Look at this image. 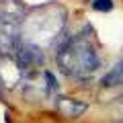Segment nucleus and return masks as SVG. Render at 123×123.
<instances>
[{"instance_id": "obj_1", "label": "nucleus", "mask_w": 123, "mask_h": 123, "mask_svg": "<svg viewBox=\"0 0 123 123\" xmlns=\"http://www.w3.org/2000/svg\"><path fill=\"white\" fill-rule=\"evenodd\" d=\"M55 64L62 74L76 80L90 78L101 68V53L86 35H74L66 39L55 51Z\"/></svg>"}, {"instance_id": "obj_2", "label": "nucleus", "mask_w": 123, "mask_h": 123, "mask_svg": "<svg viewBox=\"0 0 123 123\" xmlns=\"http://www.w3.org/2000/svg\"><path fill=\"white\" fill-rule=\"evenodd\" d=\"M68 10L57 2H47L43 6H37L31 14H27L23 21V39L37 47L53 45L66 31Z\"/></svg>"}, {"instance_id": "obj_3", "label": "nucleus", "mask_w": 123, "mask_h": 123, "mask_svg": "<svg viewBox=\"0 0 123 123\" xmlns=\"http://www.w3.org/2000/svg\"><path fill=\"white\" fill-rule=\"evenodd\" d=\"M23 41V25L10 21H0V55L12 57Z\"/></svg>"}, {"instance_id": "obj_4", "label": "nucleus", "mask_w": 123, "mask_h": 123, "mask_svg": "<svg viewBox=\"0 0 123 123\" xmlns=\"http://www.w3.org/2000/svg\"><path fill=\"white\" fill-rule=\"evenodd\" d=\"M86 109H88L86 101H80V98H72V97H57L55 98V111L62 117L78 119L86 113Z\"/></svg>"}, {"instance_id": "obj_5", "label": "nucleus", "mask_w": 123, "mask_h": 123, "mask_svg": "<svg viewBox=\"0 0 123 123\" xmlns=\"http://www.w3.org/2000/svg\"><path fill=\"white\" fill-rule=\"evenodd\" d=\"M25 17H27V8L21 0H0V21L23 25Z\"/></svg>"}, {"instance_id": "obj_6", "label": "nucleus", "mask_w": 123, "mask_h": 123, "mask_svg": "<svg viewBox=\"0 0 123 123\" xmlns=\"http://www.w3.org/2000/svg\"><path fill=\"white\" fill-rule=\"evenodd\" d=\"M92 8L101 10V12H109L113 8V2L111 0H92Z\"/></svg>"}, {"instance_id": "obj_7", "label": "nucleus", "mask_w": 123, "mask_h": 123, "mask_svg": "<svg viewBox=\"0 0 123 123\" xmlns=\"http://www.w3.org/2000/svg\"><path fill=\"white\" fill-rule=\"evenodd\" d=\"M0 80H2V78H0Z\"/></svg>"}]
</instances>
